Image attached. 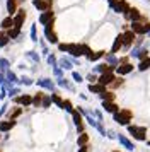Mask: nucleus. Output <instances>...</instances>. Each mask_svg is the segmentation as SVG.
Returning a JSON list of instances; mask_svg holds the SVG:
<instances>
[{"mask_svg":"<svg viewBox=\"0 0 150 152\" xmlns=\"http://www.w3.org/2000/svg\"><path fill=\"white\" fill-rule=\"evenodd\" d=\"M113 120H114L118 125L126 126V125L131 123V120H133V111L128 110V108H119L116 113H113Z\"/></svg>","mask_w":150,"mask_h":152,"instance_id":"1","label":"nucleus"},{"mask_svg":"<svg viewBox=\"0 0 150 152\" xmlns=\"http://www.w3.org/2000/svg\"><path fill=\"white\" fill-rule=\"evenodd\" d=\"M126 130H128L130 135L135 138V140H138V142H145V140H147V128H145V126H138V125L128 123L126 125Z\"/></svg>","mask_w":150,"mask_h":152,"instance_id":"2","label":"nucleus"},{"mask_svg":"<svg viewBox=\"0 0 150 152\" xmlns=\"http://www.w3.org/2000/svg\"><path fill=\"white\" fill-rule=\"evenodd\" d=\"M55 22H56V19L43 26V36H44V39H46L48 43H51V45H58V34L55 33Z\"/></svg>","mask_w":150,"mask_h":152,"instance_id":"3","label":"nucleus"},{"mask_svg":"<svg viewBox=\"0 0 150 152\" xmlns=\"http://www.w3.org/2000/svg\"><path fill=\"white\" fill-rule=\"evenodd\" d=\"M130 29L135 33V34H142L145 36L147 33H150V21H131L130 24Z\"/></svg>","mask_w":150,"mask_h":152,"instance_id":"4","label":"nucleus"},{"mask_svg":"<svg viewBox=\"0 0 150 152\" xmlns=\"http://www.w3.org/2000/svg\"><path fill=\"white\" fill-rule=\"evenodd\" d=\"M26 21H27V10H26V9H22V7H19V9H17V12L12 15L14 28L22 29V26L26 24Z\"/></svg>","mask_w":150,"mask_h":152,"instance_id":"5","label":"nucleus"},{"mask_svg":"<svg viewBox=\"0 0 150 152\" xmlns=\"http://www.w3.org/2000/svg\"><path fill=\"white\" fill-rule=\"evenodd\" d=\"M108 4L109 7L113 9V12H116V14H125L130 9V4L126 0H109Z\"/></svg>","mask_w":150,"mask_h":152,"instance_id":"6","label":"nucleus"},{"mask_svg":"<svg viewBox=\"0 0 150 152\" xmlns=\"http://www.w3.org/2000/svg\"><path fill=\"white\" fill-rule=\"evenodd\" d=\"M123 15H125V19L130 21V22H131V21H147V17H145V15H143L136 7H131V5H130V9Z\"/></svg>","mask_w":150,"mask_h":152,"instance_id":"7","label":"nucleus"},{"mask_svg":"<svg viewBox=\"0 0 150 152\" xmlns=\"http://www.w3.org/2000/svg\"><path fill=\"white\" fill-rule=\"evenodd\" d=\"M121 36H123V48L121 50H126V51H128V50L133 46V43H135L136 34L131 31V29H126V31L121 33Z\"/></svg>","mask_w":150,"mask_h":152,"instance_id":"8","label":"nucleus"},{"mask_svg":"<svg viewBox=\"0 0 150 152\" xmlns=\"http://www.w3.org/2000/svg\"><path fill=\"white\" fill-rule=\"evenodd\" d=\"M133 63H130V62H125V63H118L114 67V74L116 75H121V77H125V75H128V74H131L133 72Z\"/></svg>","mask_w":150,"mask_h":152,"instance_id":"9","label":"nucleus"},{"mask_svg":"<svg viewBox=\"0 0 150 152\" xmlns=\"http://www.w3.org/2000/svg\"><path fill=\"white\" fill-rule=\"evenodd\" d=\"M31 5H33L36 10H48V9H53L55 5V0H31Z\"/></svg>","mask_w":150,"mask_h":152,"instance_id":"10","label":"nucleus"},{"mask_svg":"<svg viewBox=\"0 0 150 152\" xmlns=\"http://www.w3.org/2000/svg\"><path fill=\"white\" fill-rule=\"evenodd\" d=\"M12 101L17 104V106L27 108V106H31V104H33V96H31V94H22V92H20L19 96L12 97Z\"/></svg>","mask_w":150,"mask_h":152,"instance_id":"11","label":"nucleus"},{"mask_svg":"<svg viewBox=\"0 0 150 152\" xmlns=\"http://www.w3.org/2000/svg\"><path fill=\"white\" fill-rule=\"evenodd\" d=\"M56 19V14H55L53 9H48V10H43L39 14V17H38V22H39L41 26H44V24H48V22H51Z\"/></svg>","mask_w":150,"mask_h":152,"instance_id":"12","label":"nucleus"},{"mask_svg":"<svg viewBox=\"0 0 150 152\" xmlns=\"http://www.w3.org/2000/svg\"><path fill=\"white\" fill-rule=\"evenodd\" d=\"M72 118H74V125H75V128H77V132L80 133V132H85V125H84V116H82L80 113L77 110H74L72 113Z\"/></svg>","mask_w":150,"mask_h":152,"instance_id":"13","label":"nucleus"},{"mask_svg":"<svg viewBox=\"0 0 150 152\" xmlns=\"http://www.w3.org/2000/svg\"><path fill=\"white\" fill-rule=\"evenodd\" d=\"M67 53L70 56H74V58H80V56H84L82 43H70V45H68V51Z\"/></svg>","mask_w":150,"mask_h":152,"instance_id":"14","label":"nucleus"},{"mask_svg":"<svg viewBox=\"0 0 150 152\" xmlns=\"http://www.w3.org/2000/svg\"><path fill=\"white\" fill-rule=\"evenodd\" d=\"M114 79H116L114 72H104V74H99V75H97V82L108 87V86H111V82H113Z\"/></svg>","mask_w":150,"mask_h":152,"instance_id":"15","label":"nucleus"},{"mask_svg":"<svg viewBox=\"0 0 150 152\" xmlns=\"http://www.w3.org/2000/svg\"><path fill=\"white\" fill-rule=\"evenodd\" d=\"M36 86H39L41 89H46V91H55V82L51 80V79H46V77H41V79H38L36 80Z\"/></svg>","mask_w":150,"mask_h":152,"instance_id":"16","label":"nucleus"},{"mask_svg":"<svg viewBox=\"0 0 150 152\" xmlns=\"http://www.w3.org/2000/svg\"><path fill=\"white\" fill-rule=\"evenodd\" d=\"M116 138L119 140V144H121L123 147L126 149V151H135V149H136V147H135V144H133V142H131V140H130V138L126 137V135H121V133H116Z\"/></svg>","mask_w":150,"mask_h":152,"instance_id":"17","label":"nucleus"},{"mask_svg":"<svg viewBox=\"0 0 150 152\" xmlns=\"http://www.w3.org/2000/svg\"><path fill=\"white\" fill-rule=\"evenodd\" d=\"M92 72H95V74H104V72H114V67L113 65H109V63L102 62V63H97L94 69H92Z\"/></svg>","mask_w":150,"mask_h":152,"instance_id":"18","label":"nucleus"},{"mask_svg":"<svg viewBox=\"0 0 150 152\" xmlns=\"http://www.w3.org/2000/svg\"><path fill=\"white\" fill-rule=\"evenodd\" d=\"M14 126H15V120H9V118L5 121L0 120V132L2 133H9L10 130H14Z\"/></svg>","mask_w":150,"mask_h":152,"instance_id":"19","label":"nucleus"},{"mask_svg":"<svg viewBox=\"0 0 150 152\" xmlns=\"http://www.w3.org/2000/svg\"><path fill=\"white\" fill-rule=\"evenodd\" d=\"M102 110L106 111V113H116V111L119 110V106L114 103V101H102Z\"/></svg>","mask_w":150,"mask_h":152,"instance_id":"20","label":"nucleus"},{"mask_svg":"<svg viewBox=\"0 0 150 152\" xmlns=\"http://www.w3.org/2000/svg\"><path fill=\"white\" fill-rule=\"evenodd\" d=\"M19 0H7V4H5V9H7V12H9V15H14L15 12H17V9H19Z\"/></svg>","mask_w":150,"mask_h":152,"instance_id":"21","label":"nucleus"},{"mask_svg":"<svg viewBox=\"0 0 150 152\" xmlns=\"http://www.w3.org/2000/svg\"><path fill=\"white\" fill-rule=\"evenodd\" d=\"M56 84H58V87H63V89L70 91V92H75V86L72 82H68V79H65V77H60L56 80Z\"/></svg>","mask_w":150,"mask_h":152,"instance_id":"22","label":"nucleus"},{"mask_svg":"<svg viewBox=\"0 0 150 152\" xmlns=\"http://www.w3.org/2000/svg\"><path fill=\"white\" fill-rule=\"evenodd\" d=\"M123 48V36L121 33L114 38V41H113V46H111V53H118V51H121Z\"/></svg>","mask_w":150,"mask_h":152,"instance_id":"23","label":"nucleus"},{"mask_svg":"<svg viewBox=\"0 0 150 152\" xmlns=\"http://www.w3.org/2000/svg\"><path fill=\"white\" fill-rule=\"evenodd\" d=\"M58 65L63 70H72L74 69V60H70L68 56H61L60 60H58Z\"/></svg>","mask_w":150,"mask_h":152,"instance_id":"24","label":"nucleus"},{"mask_svg":"<svg viewBox=\"0 0 150 152\" xmlns=\"http://www.w3.org/2000/svg\"><path fill=\"white\" fill-rule=\"evenodd\" d=\"M22 113H24V108H22V106H19V108L15 106V108H12V110L7 113V118H9V120H17Z\"/></svg>","mask_w":150,"mask_h":152,"instance_id":"25","label":"nucleus"},{"mask_svg":"<svg viewBox=\"0 0 150 152\" xmlns=\"http://www.w3.org/2000/svg\"><path fill=\"white\" fill-rule=\"evenodd\" d=\"M108 87L106 86H102L99 82H94V84H89V92H92V94H101L102 91H106Z\"/></svg>","mask_w":150,"mask_h":152,"instance_id":"26","label":"nucleus"},{"mask_svg":"<svg viewBox=\"0 0 150 152\" xmlns=\"http://www.w3.org/2000/svg\"><path fill=\"white\" fill-rule=\"evenodd\" d=\"M97 96L101 97V101H114L116 99V94H114V91H102L101 94H97Z\"/></svg>","mask_w":150,"mask_h":152,"instance_id":"27","label":"nucleus"},{"mask_svg":"<svg viewBox=\"0 0 150 152\" xmlns=\"http://www.w3.org/2000/svg\"><path fill=\"white\" fill-rule=\"evenodd\" d=\"M5 33H7V36H9V38H10L12 41H19L20 34H22V33H20V29H17V28H10V29H7Z\"/></svg>","mask_w":150,"mask_h":152,"instance_id":"28","label":"nucleus"},{"mask_svg":"<svg viewBox=\"0 0 150 152\" xmlns=\"http://www.w3.org/2000/svg\"><path fill=\"white\" fill-rule=\"evenodd\" d=\"M104 58H106V63H109V65H113V67H116L118 63H119V58L116 56V53H104Z\"/></svg>","mask_w":150,"mask_h":152,"instance_id":"29","label":"nucleus"},{"mask_svg":"<svg viewBox=\"0 0 150 152\" xmlns=\"http://www.w3.org/2000/svg\"><path fill=\"white\" fill-rule=\"evenodd\" d=\"M50 97H51V103L56 104L58 108H61V104H63V97H61L60 92H56V91H51V94H50Z\"/></svg>","mask_w":150,"mask_h":152,"instance_id":"30","label":"nucleus"},{"mask_svg":"<svg viewBox=\"0 0 150 152\" xmlns=\"http://www.w3.org/2000/svg\"><path fill=\"white\" fill-rule=\"evenodd\" d=\"M14 28V22H12V15H7V17H4L2 21H0V29H4V31H7V29Z\"/></svg>","mask_w":150,"mask_h":152,"instance_id":"31","label":"nucleus"},{"mask_svg":"<svg viewBox=\"0 0 150 152\" xmlns=\"http://www.w3.org/2000/svg\"><path fill=\"white\" fill-rule=\"evenodd\" d=\"M136 69L140 70V72H147V70L150 69V56L143 58V60H138V65H136Z\"/></svg>","mask_w":150,"mask_h":152,"instance_id":"32","label":"nucleus"},{"mask_svg":"<svg viewBox=\"0 0 150 152\" xmlns=\"http://www.w3.org/2000/svg\"><path fill=\"white\" fill-rule=\"evenodd\" d=\"M5 79H7L10 84H17V86H19V77H17V74H14L10 69L5 70Z\"/></svg>","mask_w":150,"mask_h":152,"instance_id":"33","label":"nucleus"},{"mask_svg":"<svg viewBox=\"0 0 150 152\" xmlns=\"http://www.w3.org/2000/svg\"><path fill=\"white\" fill-rule=\"evenodd\" d=\"M10 41H12V39H10V38L7 36V33L2 29V31H0V48H5V46H9V45H10Z\"/></svg>","mask_w":150,"mask_h":152,"instance_id":"34","label":"nucleus"},{"mask_svg":"<svg viewBox=\"0 0 150 152\" xmlns=\"http://www.w3.org/2000/svg\"><path fill=\"white\" fill-rule=\"evenodd\" d=\"M104 53H106L104 50H99V51H92V53H90V56H89L87 60H89V62H99L101 58H104Z\"/></svg>","mask_w":150,"mask_h":152,"instance_id":"35","label":"nucleus"},{"mask_svg":"<svg viewBox=\"0 0 150 152\" xmlns=\"http://www.w3.org/2000/svg\"><path fill=\"white\" fill-rule=\"evenodd\" d=\"M89 144V133L87 132H80L77 137V145H85Z\"/></svg>","mask_w":150,"mask_h":152,"instance_id":"36","label":"nucleus"},{"mask_svg":"<svg viewBox=\"0 0 150 152\" xmlns=\"http://www.w3.org/2000/svg\"><path fill=\"white\" fill-rule=\"evenodd\" d=\"M43 94H44L43 91H38V92L33 96V106H34V108H41V99H43Z\"/></svg>","mask_w":150,"mask_h":152,"instance_id":"37","label":"nucleus"},{"mask_svg":"<svg viewBox=\"0 0 150 152\" xmlns=\"http://www.w3.org/2000/svg\"><path fill=\"white\" fill-rule=\"evenodd\" d=\"M61 110H65L67 113H72V111L75 110V106L72 104V101H70V99H63V104H61Z\"/></svg>","mask_w":150,"mask_h":152,"instance_id":"38","label":"nucleus"},{"mask_svg":"<svg viewBox=\"0 0 150 152\" xmlns=\"http://www.w3.org/2000/svg\"><path fill=\"white\" fill-rule=\"evenodd\" d=\"M26 58H27V60H33L34 63H39V62H41V58H39V55H38V51H27V53H26Z\"/></svg>","mask_w":150,"mask_h":152,"instance_id":"39","label":"nucleus"},{"mask_svg":"<svg viewBox=\"0 0 150 152\" xmlns=\"http://www.w3.org/2000/svg\"><path fill=\"white\" fill-rule=\"evenodd\" d=\"M51 97H50V94H43V99H41V108H44V110H46V108H50V106H51Z\"/></svg>","mask_w":150,"mask_h":152,"instance_id":"40","label":"nucleus"},{"mask_svg":"<svg viewBox=\"0 0 150 152\" xmlns=\"http://www.w3.org/2000/svg\"><path fill=\"white\" fill-rule=\"evenodd\" d=\"M123 84H125V79H123L121 75H116V79L111 82V87H113V89H118V87H121Z\"/></svg>","mask_w":150,"mask_h":152,"instance_id":"41","label":"nucleus"},{"mask_svg":"<svg viewBox=\"0 0 150 152\" xmlns=\"http://www.w3.org/2000/svg\"><path fill=\"white\" fill-rule=\"evenodd\" d=\"M19 94H20V87L19 86H17V87H14L12 86V87L7 89V96L9 97H15V96H19Z\"/></svg>","mask_w":150,"mask_h":152,"instance_id":"42","label":"nucleus"},{"mask_svg":"<svg viewBox=\"0 0 150 152\" xmlns=\"http://www.w3.org/2000/svg\"><path fill=\"white\" fill-rule=\"evenodd\" d=\"M19 84H22V86H33L34 80L29 75H22V77H19Z\"/></svg>","mask_w":150,"mask_h":152,"instance_id":"43","label":"nucleus"},{"mask_svg":"<svg viewBox=\"0 0 150 152\" xmlns=\"http://www.w3.org/2000/svg\"><path fill=\"white\" fill-rule=\"evenodd\" d=\"M29 36H31V41H38V26L36 24H31V33H29Z\"/></svg>","mask_w":150,"mask_h":152,"instance_id":"44","label":"nucleus"},{"mask_svg":"<svg viewBox=\"0 0 150 152\" xmlns=\"http://www.w3.org/2000/svg\"><path fill=\"white\" fill-rule=\"evenodd\" d=\"M48 58H46V62L51 65V67H55V65H58V60H56V56H55V53H48Z\"/></svg>","mask_w":150,"mask_h":152,"instance_id":"45","label":"nucleus"},{"mask_svg":"<svg viewBox=\"0 0 150 152\" xmlns=\"http://www.w3.org/2000/svg\"><path fill=\"white\" fill-rule=\"evenodd\" d=\"M7 69H10V62H9L7 58H0V70L5 72Z\"/></svg>","mask_w":150,"mask_h":152,"instance_id":"46","label":"nucleus"},{"mask_svg":"<svg viewBox=\"0 0 150 152\" xmlns=\"http://www.w3.org/2000/svg\"><path fill=\"white\" fill-rule=\"evenodd\" d=\"M53 75L56 77V79L63 77V69H61L60 65H55V67H53Z\"/></svg>","mask_w":150,"mask_h":152,"instance_id":"47","label":"nucleus"},{"mask_svg":"<svg viewBox=\"0 0 150 152\" xmlns=\"http://www.w3.org/2000/svg\"><path fill=\"white\" fill-rule=\"evenodd\" d=\"M85 80H87L89 84H94V82H97V74L95 72H90L87 77H85Z\"/></svg>","mask_w":150,"mask_h":152,"instance_id":"48","label":"nucleus"},{"mask_svg":"<svg viewBox=\"0 0 150 152\" xmlns=\"http://www.w3.org/2000/svg\"><path fill=\"white\" fill-rule=\"evenodd\" d=\"M82 50H84V56H85V58H89V56H90V53H92L90 46H89V45H85V43H82Z\"/></svg>","mask_w":150,"mask_h":152,"instance_id":"49","label":"nucleus"},{"mask_svg":"<svg viewBox=\"0 0 150 152\" xmlns=\"http://www.w3.org/2000/svg\"><path fill=\"white\" fill-rule=\"evenodd\" d=\"M72 79H74V82H77V84L84 82V77H82L79 72H72Z\"/></svg>","mask_w":150,"mask_h":152,"instance_id":"50","label":"nucleus"},{"mask_svg":"<svg viewBox=\"0 0 150 152\" xmlns=\"http://www.w3.org/2000/svg\"><path fill=\"white\" fill-rule=\"evenodd\" d=\"M68 45H70V43H60L58 41V50H60L61 53H67L68 51Z\"/></svg>","mask_w":150,"mask_h":152,"instance_id":"51","label":"nucleus"},{"mask_svg":"<svg viewBox=\"0 0 150 152\" xmlns=\"http://www.w3.org/2000/svg\"><path fill=\"white\" fill-rule=\"evenodd\" d=\"M77 152H89V144L85 145H79V151Z\"/></svg>","mask_w":150,"mask_h":152,"instance_id":"52","label":"nucleus"},{"mask_svg":"<svg viewBox=\"0 0 150 152\" xmlns=\"http://www.w3.org/2000/svg\"><path fill=\"white\" fill-rule=\"evenodd\" d=\"M7 113V104H4V106H0V120H2V116Z\"/></svg>","mask_w":150,"mask_h":152,"instance_id":"53","label":"nucleus"},{"mask_svg":"<svg viewBox=\"0 0 150 152\" xmlns=\"http://www.w3.org/2000/svg\"><path fill=\"white\" fill-rule=\"evenodd\" d=\"M125 62H130V56H121L119 58V63H125Z\"/></svg>","mask_w":150,"mask_h":152,"instance_id":"54","label":"nucleus"},{"mask_svg":"<svg viewBox=\"0 0 150 152\" xmlns=\"http://www.w3.org/2000/svg\"><path fill=\"white\" fill-rule=\"evenodd\" d=\"M4 80H5V72H2V70H0V84L4 82Z\"/></svg>","mask_w":150,"mask_h":152,"instance_id":"55","label":"nucleus"},{"mask_svg":"<svg viewBox=\"0 0 150 152\" xmlns=\"http://www.w3.org/2000/svg\"><path fill=\"white\" fill-rule=\"evenodd\" d=\"M0 142H2V132H0Z\"/></svg>","mask_w":150,"mask_h":152,"instance_id":"56","label":"nucleus"},{"mask_svg":"<svg viewBox=\"0 0 150 152\" xmlns=\"http://www.w3.org/2000/svg\"><path fill=\"white\" fill-rule=\"evenodd\" d=\"M147 145H149V147H150V140H149V142H147Z\"/></svg>","mask_w":150,"mask_h":152,"instance_id":"57","label":"nucleus"},{"mask_svg":"<svg viewBox=\"0 0 150 152\" xmlns=\"http://www.w3.org/2000/svg\"><path fill=\"white\" fill-rule=\"evenodd\" d=\"M113 152H119V151H113Z\"/></svg>","mask_w":150,"mask_h":152,"instance_id":"58","label":"nucleus"},{"mask_svg":"<svg viewBox=\"0 0 150 152\" xmlns=\"http://www.w3.org/2000/svg\"><path fill=\"white\" fill-rule=\"evenodd\" d=\"M0 152H2V149H0Z\"/></svg>","mask_w":150,"mask_h":152,"instance_id":"59","label":"nucleus"},{"mask_svg":"<svg viewBox=\"0 0 150 152\" xmlns=\"http://www.w3.org/2000/svg\"><path fill=\"white\" fill-rule=\"evenodd\" d=\"M147 2H150V0H147Z\"/></svg>","mask_w":150,"mask_h":152,"instance_id":"60","label":"nucleus"}]
</instances>
